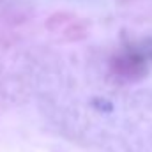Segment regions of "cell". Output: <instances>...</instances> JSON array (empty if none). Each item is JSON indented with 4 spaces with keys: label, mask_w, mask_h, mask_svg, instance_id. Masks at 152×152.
I'll return each instance as SVG.
<instances>
[]
</instances>
